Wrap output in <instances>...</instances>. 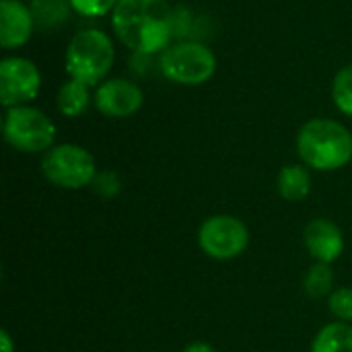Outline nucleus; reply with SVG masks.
Here are the masks:
<instances>
[{
  "mask_svg": "<svg viewBox=\"0 0 352 352\" xmlns=\"http://www.w3.org/2000/svg\"><path fill=\"white\" fill-rule=\"evenodd\" d=\"M120 41L136 54H155L169 45L173 10L167 0H120L111 12Z\"/></svg>",
  "mask_w": 352,
  "mask_h": 352,
  "instance_id": "f257e3e1",
  "label": "nucleus"
},
{
  "mask_svg": "<svg viewBox=\"0 0 352 352\" xmlns=\"http://www.w3.org/2000/svg\"><path fill=\"white\" fill-rule=\"evenodd\" d=\"M297 153L309 169L336 171L351 163V130L336 120H328V118L309 120L299 130Z\"/></svg>",
  "mask_w": 352,
  "mask_h": 352,
  "instance_id": "f03ea898",
  "label": "nucleus"
},
{
  "mask_svg": "<svg viewBox=\"0 0 352 352\" xmlns=\"http://www.w3.org/2000/svg\"><path fill=\"white\" fill-rule=\"evenodd\" d=\"M113 58L116 50L111 37L99 29H85L78 31L68 43L66 72L70 78L93 87L107 76Z\"/></svg>",
  "mask_w": 352,
  "mask_h": 352,
  "instance_id": "7ed1b4c3",
  "label": "nucleus"
},
{
  "mask_svg": "<svg viewBox=\"0 0 352 352\" xmlns=\"http://www.w3.org/2000/svg\"><path fill=\"white\" fill-rule=\"evenodd\" d=\"M43 177L64 190H80L91 186L97 177V163L93 155L78 144L52 146L41 159Z\"/></svg>",
  "mask_w": 352,
  "mask_h": 352,
  "instance_id": "20e7f679",
  "label": "nucleus"
},
{
  "mask_svg": "<svg viewBox=\"0 0 352 352\" xmlns=\"http://www.w3.org/2000/svg\"><path fill=\"white\" fill-rule=\"evenodd\" d=\"M4 138L21 153H47L56 138V126L43 111L16 105L6 109Z\"/></svg>",
  "mask_w": 352,
  "mask_h": 352,
  "instance_id": "39448f33",
  "label": "nucleus"
},
{
  "mask_svg": "<svg viewBox=\"0 0 352 352\" xmlns=\"http://www.w3.org/2000/svg\"><path fill=\"white\" fill-rule=\"evenodd\" d=\"M161 70L171 82L202 85L217 72V56L198 41H182L165 50Z\"/></svg>",
  "mask_w": 352,
  "mask_h": 352,
  "instance_id": "423d86ee",
  "label": "nucleus"
},
{
  "mask_svg": "<svg viewBox=\"0 0 352 352\" xmlns=\"http://www.w3.org/2000/svg\"><path fill=\"white\" fill-rule=\"evenodd\" d=\"M198 243L202 252L212 260L239 258L250 245V231L243 221L231 214L208 217L198 231Z\"/></svg>",
  "mask_w": 352,
  "mask_h": 352,
  "instance_id": "0eeeda50",
  "label": "nucleus"
},
{
  "mask_svg": "<svg viewBox=\"0 0 352 352\" xmlns=\"http://www.w3.org/2000/svg\"><path fill=\"white\" fill-rule=\"evenodd\" d=\"M41 87L37 66L27 58H4L0 62V101L6 109L27 105Z\"/></svg>",
  "mask_w": 352,
  "mask_h": 352,
  "instance_id": "6e6552de",
  "label": "nucleus"
},
{
  "mask_svg": "<svg viewBox=\"0 0 352 352\" xmlns=\"http://www.w3.org/2000/svg\"><path fill=\"white\" fill-rule=\"evenodd\" d=\"M144 95L126 78H109L95 91V107L107 118H128L142 107Z\"/></svg>",
  "mask_w": 352,
  "mask_h": 352,
  "instance_id": "1a4fd4ad",
  "label": "nucleus"
},
{
  "mask_svg": "<svg viewBox=\"0 0 352 352\" xmlns=\"http://www.w3.org/2000/svg\"><path fill=\"white\" fill-rule=\"evenodd\" d=\"M305 248L316 262L332 264L344 252V235L330 219H316L305 227Z\"/></svg>",
  "mask_w": 352,
  "mask_h": 352,
  "instance_id": "9d476101",
  "label": "nucleus"
},
{
  "mask_svg": "<svg viewBox=\"0 0 352 352\" xmlns=\"http://www.w3.org/2000/svg\"><path fill=\"white\" fill-rule=\"evenodd\" d=\"M33 12L21 0L0 2V43L4 50H14L25 45L33 33Z\"/></svg>",
  "mask_w": 352,
  "mask_h": 352,
  "instance_id": "9b49d317",
  "label": "nucleus"
},
{
  "mask_svg": "<svg viewBox=\"0 0 352 352\" xmlns=\"http://www.w3.org/2000/svg\"><path fill=\"white\" fill-rule=\"evenodd\" d=\"M278 194L287 202H301L311 192V173L307 165H287L276 179Z\"/></svg>",
  "mask_w": 352,
  "mask_h": 352,
  "instance_id": "f8f14e48",
  "label": "nucleus"
},
{
  "mask_svg": "<svg viewBox=\"0 0 352 352\" xmlns=\"http://www.w3.org/2000/svg\"><path fill=\"white\" fill-rule=\"evenodd\" d=\"M311 352H352V326L332 322L324 326L311 342Z\"/></svg>",
  "mask_w": 352,
  "mask_h": 352,
  "instance_id": "ddd939ff",
  "label": "nucleus"
},
{
  "mask_svg": "<svg viewBox=\"0 0 352 352\" xmlns=\"http://www.w3.org/2000/svg\"><path fill=\"white\" fill-rule=\"evenodd\" d=\"M91 103V95H89V85L80 82V80H66L60 91H58V109L62 116L66 118H76L82 116L87 111Z\"/></svg>",
  "mask_w": 352,
  "mask_h": 352,
  "instance_id": "4468645a",
  "label": "nucleus"
},
{
  "mask_svg": "<svg viewBox=\"0 0 352 352\" xmlns=\"http://www.w3.org/2000/svg\"><path fill=\"white\" fill-rule=\"evenodd\" d=\"M303 287H305V293H307L309 297H326V295H332L334 272H332L330 264L316 262V264L307 270L305 280H303Z\"/></svg>",
  "mask_w": 352,
  "mask_h": 352,
  "instance_id": "2eb2a0df",
  "label": "nucleus"
},
{
  "mask_svg": "<svg viewBox=\"0 0 352 352\" xmlns=\"http://www.w3.org/2000/svg\"><path fill=\"white\" fill-rule=\"evenodd\" d=\"M31 12L33 19H39L43 27H56L68 19V6L64 0H33Z\"/></svg>",
  "mask_w": 352,
  "mask_h": 352,
  "instance_id": "dca6fc26",
  "label": "nucleus"
},
{
  "mask_svg": "<svg viewBox=\"0 0 352 352\" xmlns=\"http://www.w3.org/2000/svg\"><path fill=\"white\" fill-rule=\"evenodd\" d=\"M332 99L336 107L352 118V66H344L332 82Z\"/></svg>",
  "mask_w": 352,
  "mask_h": 352,
  "instance_id": "f3484780",
  "label": "nucleus"
},
{
  "mask_svg": "<svg viewBox=\"0 0 352 352\" xmlns=\"http://www.w3.org/2000/svg\"><path fill=\"white\" fill-rule=\"evenodd\" d=\"M328 309L330 314L344 324L352 322V287H340L334 289L330 299H328Z\"/></svg>",
  "mask_w": 352,
  "mask_h": 352,
  "instance_id": "a211bd4d",
  "label": "nucleus"
},
{
  "mask_svg": "<svg viewBox=\"0 0 352 352\" xmlns=\"http://www.w3.org/2000/svg\"><path fill=\"white\" fill-rule=\"evenodd\" d=\"M120 0H68L70 8L85 16H103L107 12H113Z\"/></svg>",
  "mask_w": 352,
  "mask_h": 352,
  "instance_id": "6ab92c4d",
  "label": "nucleus"
},
{
  "mask_svg": "<svg viewBox=\"0 0 352 352\" xmlns=\"http://www.w3.org/2000/svg\"><path fill=\"white\" fill-rule=\"evenodd\" d=\"M91 186H93V190H95L97 194H101V196H105V198H111V196L120 194V188H122L120 177H118L113 171H99Z\"/></svg>",
  "mask_w": 352,
  "mask_h": 352,
  "instance_id": "aec40b11",
  "label": "nucleus"
},
{
  "mask_svg": "<svg viewBox=\"0 0 352 352\" xmlns=\"http://www.w3.org/2000/svg\"><path fill=\"white\" fill-rule=\"evenodd\" d=\"M182 352H217V351H214V346H210L208 342H192V344H188V346H186Z\"/></svg>",
  "mask_w": 352,
  "mask_h": 352,
  "instance_id": "412c9836",
  "label": "nucleus"
},
{
  "mask_svg": "<svg viewBox=\"0 0 352 352\" xmlns=\"http://www.w3.org/2000/svg\"><path fill=\"white\" fill-rule=\"evenodd\" d=\"M0 346H2V351L0 352H14L12 338H10V334H8L6 330H2V332H0Z\"/></svg>",
  "mask_w": 352,
  "mask_h": 352,
  "instance_id": "4be33fe9",
  "label": "nucleus"
}]
</instances>
